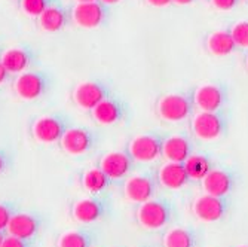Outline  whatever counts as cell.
<instances>
[{
  "instance_id": "cell-37",
  "label": "cell",
  "mask_w": 248,
  "mask_h": 247,
  "mask_svg": "<svg viewBox=\"0 0 248 247\" xmlns=\"http://www.w3.org/2000/svg\"><path fill=\"white\" fill-rule=\"evenodd\" d=\"M5 237H6V232L0 230V247H2V244H3V240H5Z\"/></svg>"
},
{
  "instance_id": "cell-35",
  "label": "cell",
  "mask_w": 248,
  "mask_h": 247,
  "mask_svg": "<svg viewBox=\"0 0 248 247\" xmlns=\"http://www.w3.org/2000/svg\"><path fill=\"white\" fill-rule=\"evenodd\" d=\"M199 0H172V3L175 5H182V6H186V5H192V3H196Z\"/></svg>"
},
{
  "instance_id": "cell-13",
  "label": "cell",
  "mask_w": 248,
  "mask_h": 247,
  "mask_svg": "<svg viewBox=\"0 0 248 247\" xmlns=\"http://www.w3.org/2000/svg\"><path fill=\"white\" fill-rule=\"evenodd\" d=\"M129 114V104L118 97V96H108L101 103H98L93 110L91 116L100 125H115L126 119Z\"/></svg>"
},
{
  "instance_id": "cell-12",
  "label": "cell",
  "mask_w": 248,
  "mask_h": 247,
  "mask_svg": "<svg viewBox=\"0 0 248 247\" xmlns=\"http://www.w3.org/2000/svg\"><path fill=\"white\" fill-rule=\"evenodd\" d=\"M159 181H157V173L146 171L135 174L126 179L125 182V195L132 203H146V201L155 198L157 188H159Z\"/></svg>"
},
{
  "instance_id": "cell-36",
  "label": "cell",
  "mask_w": 248,
  "mask_h": 247,
  "mask_svg": "<svg viewBox=\"0 0 248 247\" xmlns=\"http://www.w3.org/2000/svg\"><path fill=\"white\" fill-rule=\"evenodd\" d=\"M101 2H104L106 5H116V3H119V2H122V0H101Z\"/></svg>"
},
{
  "instance_id": "cell-3",
  "label": "cell",
  "mask_w": 248,
  "mask_h": 247,
  "mask_svg": "<svg viewBox=\"0 0 248 247\" xmlns=\"http://www.w3.org/2000/svg\"><path fill=\"white\" fill-rule=\"evenodd\" d=\"M52 76L42 70H27L18 75L14 82V89L19 99L33 101L46 96L52 89Z\"/></svg>"
},
{
  "instance_id": "cell-10",
  "label": "cell",
  "mask_w": 248,
  "mask_h": 247,
  "mask_svg": "<svg viewBox=\"0 0 248 247\" xmlns=\"http://www.w3.org/2000/svg\"><path fill=\"white\" fill-rule=\"evenodd\" d=\"M111 212V199L107 195L95 194L93 197H88L83 199H79L73 204L72 213L73 217L80 223H94L106 216H108Z\"/></svg>"
},
{
  "instance_id": "cell-17",
  "label": "cell",
  "mask_w": 248,
  "mask_h": 247,
  "mask_svg": "<svg viewBox=\"0 0 248 247\" xmlns=\"http://www.w3.org/2000/svg\"><path fill=\"white\" fill-rule=\"evenodd\" d=\"M195 150L193 134L178 132L172 136H167L164 140L162 156L167 161L172 163H185Z\"/></svg>"
},
{
  "instance_id": "cell-7",
  "label": "cell",
  "mask_w": 248,
  "mask_h": 247,
  "mask_svg": "<svg viewBox=\"0 0 248 247\" xmlns=\"http://www.w3.org/2000/svg\"><path fill=\"white\" fill-rule=\"evenodd\" d=\"M172 206L165 199L152 198L141 203L137 210V220L144 230L156 231L167 227L172 219Z\"/></svg>"
},
{
  "instance_id": "cell-34",
  "label": "cell",
  "mask_w": 248,
  "mask_h": 247,
  "mask_svg": "<svg viewBox=\"0 0 248 247\" xmlns=\"http://www.w3.org/2000/svg\"><path fill=\"white\" fill-rule=\"evenodd\" d=\"M144 2L153 8H165L172 3V0H144Z\"/></svg>"
},
{
  "instance_id": "cell-5",
  "label": "cell",
  "mask_w": 248,
  "mask_h": 247,
  "mask_svg": "<svg viewBox=\"0 0 248 247\" xmlns=\"http://www.w3.org/2000/svg\"><path fill=\"white\" fill-rule=\"evenodd\" d=\"M111 16V6L101 0L76 2L72 6V18L76 26L82 29H98L106 26Z\"/></svg>"
},
{
  "instance_id": "cell-22",
  "label": "cell",
  "mask_w": 248,
  "mask_h": 247,
  "mask_svg": "<svg viewBox=\"0 0 248 247\" xmlns=\"http://www.w3.org/2000/svg\"><path fill=\"white\" fill-rule=\"evenodd\" d=\"M205 47L208 52L216 57H228L241 51L231 33V29H221L210 33L205 39Z\"/></svg>"
},
{
  "instance_id": "cell-28",
  "label": "cell",
  "mask_w": 248,
  "mask_h": 247,
  "mask_svg": "<svg viewBox=\"0 0 248 247\" xmlns=\"http://www.w3.org/2000/svg\"><path fill=\"white\" fill-rule=\"evenodd\" d=\"M229 29L235 42L238 43V47L241 49H247L248 48V19L236 21Z\"/></svg>"
},
{
  "instance_id": "cell-21",
  "label": "cell",
  "mask_w": 248,
  "mask_h": 247,
  "mask_svg": "<svg viewBox=\"0 0 248 247\" xmlns=\"http://www.w3.org/2000/svg\"><path fill=\"white\" fill-rule=\"evenodd\" d=\"M157 181L161 186L167 189H182L190 182V177L186 171L185 163L168 161L157 170Z\"/></svg>"
},
{
  "instance_id": "cell-4",
  "label": "cell",
  "mask_w": 248,
  "mask_h": 247,
  "mask_svg": "<svg viewBox=\"0 0 248 247\" xmlns=\"http://www.w3.org/2000/svg\"><path fill=\"white\" fill-rule=\"evenodd\" d=\"M167 134L162 131H147L131 139L126 145V150L135 160V163H152L162 156V148Z\"/></svg>"
},
{
  "instance_id": "cell-16",
  "label": "cell",
  "mask_w": 248,
  "mask_h": 247,
  "mask_svg": "<svg viewBox=\"0 0 248 247\" xmlns=\"http://www.w3.org/2000/svg\"><path fill=\"white\" fill-rule=\"evenodd\" d=\"M193 214L202 222H217L220 220L228 210L226 197H216L204 194L198 197L192 204Z\"/></svg>"
},
{
  "instance_id": "cell-20",
  "label": "cell",
  "mask_w": 248,
  "mask_h": 247,
  "mask_svg": "<svg viewBox=\"0 0 248 247\" xmlns=\"http://www.w3.org/2000/svg\"><path fill=\"white\" fill-rule=\"evenodd\" d=\"M201 182L205 194L216 197H226L232 192L235 186V176L229 170L213 168Z\"/></svg>"
},
{
  "instance_id": "cell-33",
  "label": "cell",
  "mask_w": 248,
  "mask_h": 247,
  "mask_svg": "<svg viewBox=\"0 0 248 247\" xmlns=\"http://www.w3.org/2000/svg\"><path fill=\"white\" fill-rule=\"evenodd\" d=\"M11 78H12V73L6 69L5 64H3L2 61H0V85H3V83L9 82Z\"/></svg>"
},
{
  "instance_id": "cell-15",
  "label": "cell",
  "mask_w": 248,
  "mask_h": 247,
  "mask_svg": "<svg viewBox=\"0 0 248 247\" xmlns=\"http://www.w3.org/2000/svg\"><path fill=\"white\" fill-rule=\"evenodd\" d=\"M135 160L129 155V152L125 150H111L100 161V168L111 179L113 182L122 181V179L128 177V174L134 170Z\"/></svg>"
},
{
  "instance_id": "cell-40",
  "label": "cell",
  "mask_w": 248,
  "mask_h": 247,
  "mask_svg": "<svg viewBox=\"0 0 248 247\" xmlns=\"http://www.w3.org/2000/svg\"><path fill=\"white\" fill-rule=\"evenodd\" d=\"M239 247H248V246H239Z\"/></svg>"
},
{
  "instance_id": "cell-29",
  "label": "cell",
  "mask_w": 248,
  "mask_h": 247,
  "mask_svg": "<svg viewBox=\"0 0 248 247\" xmlns=\"http://www.w3.org/2000/svg\"><path fill=\"white\" fill-rule=\"evenodd\" d=\"M18 212V204L12 201H0V230L6 231L12 216Z\"/></svg>"
},
{
  "instance_id": "cell-32",
  "label": "cell",
  "mask_w": 248,
  "mask_h": 247,
  "mask_svg": "<svg viewBox=\"0 0 248 247\" xmlns=\"http://www.w3.org/2000/svg\"><path fill=\"white\" fill-rule=\"evenodd\" d=\"M210 2L218 11H233L241 6L245 0H210Z\"/></svg>"
},
{
  "instance_id": "cell-41",
  "label": "cell",
  "mask_w": 248,
  "mask_h": 247,
  "mask_svg": "<svg viewBox=\"0 0 248 247\" xmlns=\"http://www.w3.org/2000/svg\"><path fill=\"white\" fill-rule=\"evenodd\" d=\"M0 54H2V48H0Z\"/></svg>"
},
{
  "instance_id": "cell-14",
  "label": "cell",
  "mask_w": 248,
  "mask_h": 247,
  "mask_svg": "<svg viewBox=\"0 0 248 247\" xmlns=\"http://www.w3.org/2000/svg\"><path fill=\"white\" fill-rule=\"evenodd\" d=\"M0 61L12 75H19L39 64V52L31 45H18L0 54Z\"/></svg>"
},
{
  "instance_id": "cell-11",
  "label": "cell",
  "mask_w": 248,
  "mask_h": 247,
  "mask_svg": "<svg viewBox=\"0 0 248 247\" xmlns=\"http://www.w3.org/2000/svg\"><path fill=\"white\" fill-rule=\"evenodd\" d=\"M111 94H113V89H111L110 82L104 79H91L80 82L75 88L73 100L80 109L91 112L98 103H101Z\"/></svg>"
},
{
  "instance_id": "cell-9",
  "label": "cell",
  "mask_w": 248,
  "mask_h": 247,
  "mask_svg": "<svg viewBox=\"0 0 248 247\" xmlns=\"http://www.w3.org/2000/svg\"><path fill=\"white\" fill-rule=\"evenodd\" d=\"M231 100V89L226 82L216 81L195 88V106L199 110L224 109Z\"/></svg>"
},
{
  "instance_id": "cell-19",
  "label": "cell",
  "mask_w": 248,
  "mask_h": 247,
  "mask_svg": "<svg viewBox=\"0 0 248 247\" xmlns=\"http://www.w3.org/2000/svg\"><path fill=\"white\" fill-rule=\"evenodd\" d=\"M43 230V217L36 213H21L16 212L6 228L8 234L34 240Z\"/></svg>"
},
{
  "instance_id": "cell-1",
  "label": "cell",
  "mask_w": 248,
  "mask_h": 247,
  "mask_svg": "<svg viewBox=\"0 0 248 247\" xmlns=\"http://www.w3.org/2000/svg\"><path fill=\"white\" fill-rule=\"evenodd\" d=\"M231 114L229 110H199L190 118V132L199 140H217L229 132Z\"/></svg>"
},
{
  "instance_id": "cell-24",
  "label": "cell",
  "mask_w": 248,
  "mask_h": 247,
  "mask_svg": "<svg viewBox=\"0 0 248 247\" xmlns=\"http://www.w3.org/2000/svg\"><path fill=\"white\" fill-rule=\"evenodd\" d=\"M97 232L89 228L67 231L58 238V247H94L97 243Z\"/></svg>"
},
{
  "instance_id": "cell-31",
  "label": "cell",
  "mask_w": 248,
  "mask_h": 247,
  "mask_svg": "<svg viewBox=\"0 0 248 247\" xmlns=\"http://www.w3.org/2000/svg\"><path fill=\"white\" fill-rule=\"evenodd\" d=\"M2 247H34V243L30 238H21V237L8 234L3 240Z\"/></svg>"
},
{
  "instance_id": "cell-26",
  "label": "cell",
  "mask_w": 248,
  "mask_h": 247,
  "mask_svg": "<svg viewBox=\"0 0 248 247\" xmlns=\"http://www.w3.org/2000/svg\"><path fill=\"white\" fill-rule=\"evenodd\" d=\"M164 247H195L196 238L186 228H172L162 238Z\"/></svg>"
},
{
  "instance_id": "cell-6",
  "label": "cell",
  "mask_w": 248,
  "mask_h": 247,
  "mask_svg": "<svg viewBox=\"0 0 248 247\" xmlns=\"http://www.w3.org/2000/svg\"><path fill=\"white\" fill-rule=\"evenodd\" d=\"M72 127V119L62 112L40 116L33 124V136L40 143H60L65 131Z\"/></svg>"
},
{
  "instance_id": "cell-25",
  "label": "cell",
  "mask_w": 248,
  "mask_h": 247,
  "mask_svg": "<svg viewBox=\"0 0 248 247\" xmlns=\"http://www.w3.org/2000/svg\"><path fill=\"white\" fill-rule=\"evenodd\" d=\"M186 171L190 177V181H202L213 168V160L205 153H192L185 161Z\"/></svg>"
},
{
  "instance_id": "cell-27",
  "label": "cell",
  "mask_w": 248,
  "mask_h": 247,
  "mask_svg": "<svg viewBox=\"0 0 248 247\" xmlns=\"http://www.w3.org/2000/svg\"><path fill=\"white\" fill-rule=\"evenodd\" d=\"M21 9L30 16H39L58 0H19Z\"/></svg>"
},
{
  "instance_id": "cell-8",
  "label": "cell",
  "mask_w": 248,
  "mask_h": 247,
  "mask_svg": "<svg viewBox=\"0 0 248 247\" xmlns=\"http://www.w3.org/2000/svg\"><path fill=\"white\" fill-rule=\"evenodd\" d=\"M100 131L89 127H70L60 140L61 148L69 155H85L100 145Z\"/></svg>"
},
{
  "instance_id": "cell-23",
  "label": "cell",
  "mask_w": 248,
  "mask_h": 247,
  "mask_svg": "<svg viewBox=\"0 0 248 247\" xmlns=\"http://www.w3.org/2000/svg\"><path fill=\"white\" fill-rule=\"evenodd\" d=\"M80 183L83 186V189H86L89 194H103L106 192L111 185H113V181L100 168V167H94L86 170L82 177H80Z\"/></svg>"
},
{
  "instance_id": "cell-2",
  "label": "cell",
  "mask_w": 248,
  "mask_h": 247,
  "mask_svg": "<svg viewBox=\"0 0 248 247\" xmlns=\"http://www.w3.org/2000/svg\"><path fill=\"white\" fill-rule=\"evenodd\" d=\"M156 112L168 122H183L190 119L196 112L195 88L162 96L156 103Z\"/></svg>"
},
{
  "instance_id": "cell-42",
  "label": "cell",
  "mask_w": 248,
  "mask_h": 247,
  "mask_svg": "<svg viewBox=\"0 0 248 247\" xmlns=\"http://www.w3.org/2000/svg\"><path fill=\"white\" fill-rule=\"evenodd\" d=\"M245 2H248V0H245Z\"/></svg>"
},
{
  "instance_id": "cell-38",
  "label": "cell",
  "mask_w": 248,
  "mask_h": 247,
  "mask_svg": "<svg viewBox=\"0 0 248 247\" xmlns=\"http://www.w3.org/2000/svg\"><path fill=\"white\" fill-rule=\"evenodd\" d=\"M245 67H247V70H248V52H247V55H245Z\"/></svg>"
},
{
  "instance_id": "cell-30",
  "label": "cell",
  "mask_w": 248,
  "mask_h": 247,
  "mask_svg": "<svg viewBox=\"0 0 248 247\" xmlns=\"http://www.w3.org/2000/svg\"><path fill=\"white\" fill-rule=\"evenodd\" d=\"M15 165V153L8 148H0V176L11 171Z\"/></svg>"
},
{
  "instance_id": "cell-39",
  "label": "cell",
  "mask_w": 248,
  "mask_h": 247,
  "mask_svg": "<svg viewBox=\"0 0 248 247\" xmlns=\"http://www.w3.org/2000/svg\"><path fill=\"white\" fill-rule=\"evenodd\" d=\"M75 2H91V0H75Z\"/></svg>"
},
{
  "instance_id": "cell-18",
  "label": "cell",
  "mask_w": 248,
  "mask_h": 247,
  "mask_svg": "<svg viewBox=\"0 0 248 247\" xmlns=\"http://www.w3.org/2000/svg\"><path fill=\"white\" fill-rule=\"evenodd\" d=\"M39 26L49 33H57L70 26V22L73 21L72 18V6L62 5L61 0L51 5L43 14L39 16Z\"/></svg>"
}]
</instances>
